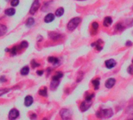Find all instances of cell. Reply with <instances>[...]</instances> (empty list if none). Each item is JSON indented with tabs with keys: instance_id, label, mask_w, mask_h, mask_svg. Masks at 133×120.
I'll use <instances>...</instances> for the list:
<instances>
[{
	"instance_id": "6da1fadb",
	"label": "cell",
	"mask_w": 133,
	"mask_h": 120,
	"mask_svg": "<svg viewBox=\"0 0 133 120\" xmlns=\"http://www.w3.org/2000/svg\"><path fill=\"white\" fill-rule=\"evenodd\" d=\"M81 23V18L80 17H74L71 19L67 24V29L71 31H73L74 29H76L79 24Z\"/></svg>"
},
{
	"instance_id": "7a4b0ae2",
	"label": "cell",
	"mask_w": 133,
	"mask_h": 120,
	"mask_svg": "<svg viewBox=\"0 0 133 120\" xmlns=\"http://www.w3.org/2000/svg\"><path fill=\"white\" fill-rule=\"evenodd\" d=\"M113 115V112L111 109H103L96 112V116L98 118H102L103 116L105 118H110Z\"/></svg>"
},
{
	"instance_id": "3957f363",
	"label": "cell",
	"mask_w": 133,
	"mask_h": 120,
	"mask_svg": "<svg viewBox=\"0 0 133 120\" xmlns=\"http://www.w3.org/2000/svg\"><path fill=\"white\" fill-rule=\"evenodd\" d=\"M39 6H40L39 0H34V1L33 2V3H32V5H31V9H30V11H29L30 14L34 15L38 11Z\"/></svg>"
},
{
	"instance_id": "277c9868",
	"label": "cell",
	"mask_w": 133,
	"mask_h": 120,
	"mask_svg": "<svg viewBox=\"0 0 133 120\" xmlns=\"http://www.w3.org/2000/svg\"><path fill=\"white\" fill-rule=\"evenodd\" d=\"M60 115L61 118L64 119H68L71 117V112L69 109L63 108L60 112Z\"/></svg>"
},
{
	"instance_id": "5b68a950",
	"label": "cell",
	"mask_w": 133,
	"mask_h": 120,
	"mask_svg": "<svg viewBox=\"0 0 133 120\" xmlns=\"http://www.w3.org/2000/svg\"><path fill=\"white\" fill-rule=\"evenodd\" d=\"M92 102L91 101H84V102H82V103L81 104V105H80V109H81V112H85V111H87V110L88 109L91 107L92 105Z\"/></svg>"
},
{
	"instance_id": "8992f818",
	"label": "cell",
	"mask_w": 133,
	"mask_h": 120,
	"mask_svg": "<svg viewBox=\"0 0 133 120\" xmlns=\"http://www.w3.org/2000/svg\"><path fill=\"white\" fill-rule=\"evenodd\" d=\"M19 115H20V112H19L18 110L16 109V108H13L9 113V119H17Z\"/></svg>"
},
{
	"instance_id": "52a82bcc",
	"label": "cell",
	"mask_w": 133,
	"mask_h": 120,
	"mask_svg": "<svg viewBox=\"0 0 133 120\" xmlns=\"http://www.w3.org/2000/svg\"><path fill=\"white\" fill-rule=\"evenodd\" d=\"M115 79H113V78H110L108 79L106 81V83H105V87L106 88H108V89H110V88H112L113 86H114V84H115Z\"/></svg>"
},
{
	"instance_id": "ba28073f",
	"label": "cell",
	"mask_w": 133,
	"mask_h": 120,
	"mask_svg": "<svg viewBox=\"0 0 133 120\" xmlns=\"http://www.w3.org/2000/svg\"><path fill=\"white\" fill-rule=\"evenodd\" d=\"M105 66L107 69H112L116 66V61L114 59H109L105 62Z\"/></svg>"
},
{
	"instance_id": "9c48e42d",
	"label": "cell",
	"mask_w": 133,
	"mask_h": 120,
	"mask_svg": "<svg viewBox=\"0 0 133 120\" xmlns=\"http://www.w3.org/2000/svg\"><path fill=\"white\" fill-rule=\"evenodd\" d=\"M33 102H34L33 97L30 95H28L25 97V99H24V105L27 107H29L33 104Z\"/></svg>"
},
{
	"instance_id": "30bf717a",
	"label": "cell",
	"mask_w": 133,
	"mask_h": 120,
	"mask_svg": "<svg viewBox=\"0 0 133 120\" xmlns=\"http://www.w3.org/2000/svg\"><path fill=\"white\" fill-rule=\"evenodd\" d=\"M55 19V15L53 14V13H48L46 16L45 19H44V21L46 22V23H51L53 20H54Z\"/></svg>"
},
{
	"instance_id": "8fae6325",
	"label": "cell",
	"mask_w": 133,
	"mask_h": 120,
	"mask_svg": "<svg viewBox=\"0 0 133 120\" xmlns=\"http://www.w3.org/2000/svg\"><path fill=\"white\" fill-rule=\"evenodd\" d=\"M49 37L53 40H59L60 38L61 37V35L58 33H56V32H50L49 34Z\"/></svg>"
},
{
	"instance_id": "7c38bea8",
	"label": "cell",
	"mask_w": 133,
	"mask_h": 120,
	"mask_svg": "<svg viewBox=\"0 0 133 120\" xmlns=\"http://www.w3.org/2000/svg\"><path fill=\"white\" fill-rule=\"evenodd\" d=\"M112 18L110 17H105V19H104V20H103V26L104 27H109L110 25H111L112 24Z\"/></svg>"
},
{
	"instance_id": "4fadbf2b",
	"label": "cell",
	"mask_w": 133,
	"mask_h": 120,
	"mask_svg": "<svg viewBox=\"0 0 133 120\" xmlns=\"http://www.w3.org/2000/svg\"><path fill=\"white\" fill-rule=\"evenodd\" d=\"M48 62L53 65H56L59 62V59L54 57V56H50V57L48 58Z\"/></svg>"
},
{
	"instance_id": "5bb4252c",
	"label": "cell",
	"mask_w": 133,
	"mask_h": 120,
	"mask_svg": "<svg viewBox=\"0 0 133 120\" xmlns=\"http://www.w3.org/2000/svg\"><path fill=\"white\" fill-rule=\"evenodd\" d=\"M15 9L13 8H9L7 9H6V11H5V13L6 16H9V17H10V16H13L15 14Z\"/></svg>"
},
{
	"instance_id": "9a60e30c",
	"label": "cell",
	"mask_w": 133,
	"mask_h": 120,
	"mask_svg": "<svg viewBox=\"0 0 133 120\" xmlns=\"http://www.w3.org/2000/svg\"><path fill=\"white\" fill-rule=\"evenodd\" d=\"M100 43H101V40H99L98 42L93 44L92 46H93V47L95 46V48H96V50H98V51H101V50L103 49V47H102V45H101Z\"/></svg>"
},
{
	"instance_id": "2e32d148",
	"label": "cell",
	"mask_w": 133,
	"mask_h": 120,
	"mask_svg": "<svg viewBox=\"0 0 133 120\" xmlns=\"http://www.w3.org/2000/svg\"><path fill=\"white\" fill-rule=\"evenodd\" d=\"M92 84H93V87H94V89L95 90H98L99 89V87H100V79H95L93 81H92Z\"/></svg>"
},
{
	"instance_id": "e0dca14e",
	"label": "cell",
	"mask_w": 133,
	"mask_h": 120,
	"mask_svg": "<svg viewBox=\"0 0 133 120\" xmlns=\"http://www.w3.org/2000/svg\"><path fill=\"white\" fill-rule=\"evenodd\" d=\"M6 31H7V27H6L5 25L0 24V37L4 35L6 33Z\"/></svg>"
},
{
	"instance_id": "ac0fdd59",
	"label": "cell",
	"mask_w": 133,
	"mask_h": 120,
	"mask_svg": "<svg viewBox=\"0 0 133 120\" xmlns=\"http://www.w3.org/2000/svg\"><path fill=\"white\" fill-rule=\"evenodd\" d=\"M29 71H30L29 67H28V66H24V67H23L21 69L20 74L22 76H26V75H27L28 73H29Z\"/></svg>"
},
{
	"instance_id": "d6986e66",
	"label": "cell",
	"mask_w": 133,
	"mask_h": 120,
	"mask_svg": "<svg viewBox=\"0 0 133 120\" xmlns=\"http://www.w3.org/2000/svg\"><path fill=\"white\" fill-rule=\"evenodd\" d=\"M62 77H64V74H63V72H56V73L52 77V80H59L60 79L62 78Z\"/></svg>"
},
{
	"instance_id": "ffe728a7",
	"label": "cell",
	"mask_w": 133,
	"mask_h": 120,
	"mask_svg": "<svg viewBox=\"0 0 133 120\" xmlns=\"http://www.w3.org/2000/svg\"><path fill=\"white\" fill-rule=\"evenodd\" d=\"M64 13V9L60 7V8H59L58 9H56V11L55 12V15L56 16V17H61V16H63V14Z\"/></svg>"
},
{
	"instance_id": "44dd1931",
	"label": "cell",
	"mask_w": 133,
	"mask_h": 120,
	"mask_svg": "<svg viewBox=\"0 0 133 120\" xmlns=\"http://www.w3.org/2000/svg\"><path fill=\"white\" fill-rule=\"evenodd\" d=\"M34 19L32 17H29L26 21V26L28 27H31L32 25H34Z\"/></svg>"
},
{
	"instance_id": "7402d4cb",
	"label": "cell",
	"mask_w": 133,
	"mask_h": 120,
	"mask_svg": "<svg viewBox=\"0 0 133 120\" xmlns=\"http://www.w3.org/2000/svg\"><path fill=\"white\" fill-rule=\"evenodd\" d=\"M58 85H59V80H52V83L50 84V87H51V89L55 90L56 88L58 87Z\"/></svg>"
},
{
	"instance_id": "603a6c76",
	"label": "cell",
	"mask_w": 133,
	"mask_h": 120,
	"mask_svg": "<svg viewBox=\"0 0 133 120\" xmlns=\"http://www.w3.org/2000/svg\"><path fill=\"white\" fill-rule=\"evenodd\" d=\"M39 94L42 97H46L47 96V87H43L42 89H41L39 91Z\"/></svg>"
},
{
	"instance_id": "cb8c5ba5",
	"label": "cell",
	"mask_w": 133,
	"mask_h": 120,
	"mask_svg": "<svg viewBox=\"0 0 133 120\" xmlns=\"http://www.w3.org/2000/svg\"><path fill=\"white\" fill-rule=\"evenodd\" d=\"M18 49H20V48H19V47H17V46L13 47V48L10 49V53H11V54H12L13 55H17V53Z\"/></svg>"
},
{
	"instance_id": "d4e9b609",
	"label": "cell",
	"mask_w": 133,
	"mask_h": 120,
	"mask_svg": "<svg viewBox=\"0 0 133 120\" xmlns=\"http://www.w3.org/2000/svg\"><path fill=\"white\" fill-rule=\"evenodd\" d=\"M9 90H10V89H8V88H3V89H0V96L4 95V94H7Z\"/></svg>"
},
{
	"instance_id": "484cf974",
	"label": "cell",
	"mask_w": 133,
	"mask_h": 120,
	"mask_svg": "<svg viewBox=\"0 0 133 120\" xmlns=\"http://www.w3.org/2000/svg\"><path fill=\"white\" fill-rule=\"evenodd\" d=\"M28 46V43L27 42H25V41H24V42H22L20 43V46H19V48L20 49H22V48H27V47Z\"/></svg>"
},
{
	"instance_id": "4316f807",
	"label": "cell",
	"mask_w": 133,
	"mask_h": 120,
	"mask_svg": "<svg viewBox=\"0 0 133 120\" xmlns=\"http://www.w3.org/2000/svg\"><path fill=\"white\" fill-rule=\"evenodd\" d=\"M92 28H93V30L96 31L98 30V28H99V24H98L97 22H93V24H92Z\"/></svg>"
},
{
	"instance_id": "83f0119b",
	"label": "cell",
	"mask_w": 133,
	"mask_h": 120,
	"mask_svg": "<svg viewBox=\"0 0 133 120\" xmlns=\"http://www.w3.org/2000/svg\"><path fill=\"white\" fill-rule=\"evenodd\" d=\"M124 29V27H123V25L121 24H118L115 26V30H118V31H120V30H122Z\"/></svg>"
},
{
	"instance_id": "f1b7e54d",
	"label": "cell",
	"mask_w": 133,
	"mask_h": 120,
	"mask_svg": "<svg viewBox=\"0 0 133 120\" xmlns=\"http://www.w3.org/2000/svg\"><path fill=\"white\" fill-rule=\"evenodd\" d=\"M94 97H95V94L92 93V94H88V95L85 96V100L86 101H92V99H93Z\"/></svg>"
},
{
	"instance_id": "f546056e",
	"label": "cell",
	"mask_w": 133,
	"mask_h": 120,
	"mask_svg": "<svg viewBox=\"0 0 133 120\" xmlns=\"http://www.w3.org/2000/svg\"><path fill=\"white\" fill-rule=\"evenodd\" d=\"M40 64L39 63H38L35 62V60H32L31 61V66H32V68H35V67H38V66H39Z\"/></svg>"
},
{
	"instance_id": "4dcf8cb0",
	"label": "cell",
	"mask_w": 133,
	"mask_h": 120,
	"mask_svg": "<svg viewBox=\"0 0 133 120\" xmlns=\"http://www.w3.org/2000/svg\"><path fill=\"white\" fill-rule=\"evenodd\" d=\"M127 71H128V72L129 74L133 75V65H131L130 66H128Z\"/></svg>"
},
{
	"instance_id": "1f68e13d",
	"label": "cell",
	"mask_w": 133,
	"mask_h": 120,
	"mask_svg": "<svg viewBox=\"0 0 133 120\" xmlns=\"http://www.w3.org/2000/svg\"><path fill=\"white\" fill-rule=\"evenodd\" d=\"M10 4L12 6H17L19 4V0H12Z\"/></svg>"
},
{
	"instance_id": "d6a6232c",
	"label": "cell",
	"mask_w": 133,
	"mask_h": 120,
	"mask_svg": "<svg viewBox=\"0 0 133 120\" xmlns=\"http://www.w3.org/2000/svg\"><path fill=\"white\" fill-rule=\"evenodd\" d=\"M6 77H4V76H2V77H0V82H1V83H4V82H6Z\"/></svg>"
},
{
	"instance_id": "836d02e7",
	"label": "cell",
	"mask_w": 133,
	"mask_h": 120,
	"mask_svg": "<svg viewBox=\"0 0 133 120\" xmlns=\"http://www.w3.org/2000/svg\"><path fill=\"white\" fill-rule=\"evenodd\" d=\"M43 72H44L43 70H38L37 71V74L39 75V76H42L43 74Z\"/></svg>"
},
{
	"instance_id": "e575fe53",
	"label": "cell",
	"mask_w": 133,
	"mask_h": 120,
	"mask_svg": "<svg viewBox=\"0 0 133 120\" xmlns=\"http://www.w3.org/2000/svg\"><path fill=\"white\" fill-rule=\"evenodd\" d=\"M125 45H127V46H131V45H132V42H130V41H128V42L125 43Z\"/></svg>"
},
{
	"instance_id": "d590c367",
	"label": "cell",
	"mask_w": 133,
	"mask_h": 120,
	"mask_svg": "<svg viewBox=\"0 0 133 120\" xmlns=\"http://www.w3.org/2000/svg\"><path fill=\"white\" fill-rule=\"evenodd\" d=\"M36 117H37V116H36V115L35 114H33L32 115H31V119H36Z\"/></svg>"
},
{
	"instance_id": "8d00e7d4",
	"label": "cell",
	"mask_w": 133,
	"mask_h": 120,
	"mask_svg": "<svg viewBox=\"0 0 133 120\" xmlns=\"http://www.w3.org/2000/svg\"><path fill=\"white\" fill-rule=\"evenodd\" d=\"M78 1H85V0H78Z\"/></svg>"
},
{
	"instance_id": "74e56055",
	"label": "cell",
	"mask_w": 133,
	"mask_h": 120,
	"mask_svg": "<svg viewBox=\"0 0 133 120\" xmlns=\"http://www.w3.org/2000/svg\"><path fill=\"white\" fill-rule=\"evenodd\" d=\"M6 2H9V0H6Z\"/></svg>"
},
{
	"instance_id": "f35d334b",
	"label": "cell",
	"mask_w": 133,
	"mask_h": 120,
	"mask_svg": "<svg viewBox=\"0 0 133 120\" xmlns=\"http://www.w3.org/2000/svg\"><path fill=\"white\" fill-rule=\"evenodd\" d=\"M132 63H133V60H132Z\"/></svg>"
}]
</instances>
